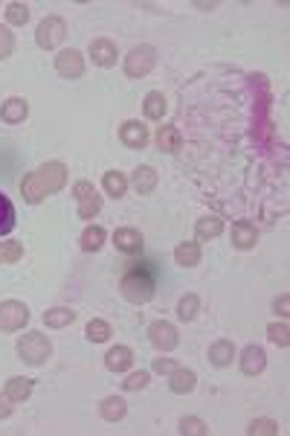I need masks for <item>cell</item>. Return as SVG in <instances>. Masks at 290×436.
I'll return each instance as SVG.
<instances>
[{
  "instance_id": "cell-36",
  "label": "cell",
  "mask_w": 290,
  "mask_h": 436,
  "mask_svg": "<svg viewBox=\"0 0 290 436\" xmlns=\"http://www.w3.org/2000/svg\"><path fill=\"white\" fill-rule=\"evenodd\" d=\"M267 337H270V344H276L282 349L290 346V329H287V323H270L267 326Z\"/></svg>"
},
{
  "instance_id": "cell-26",
  "label": "cell",
  "mask_w": 290,
  "mask_h": 436,
  "mask_svg": "<svg viewBox=\"0 0 290 436\" xmlns=\"http://www.w3.org/2000/svg\"><path fill=\"white\" fill-rule=\"evenodd\" d=\"M102 186H105V192L108 195H113V198H122L125 195V189H128V178L122 175V172H105V178H102Z\"/></svg>"
},
{
  "instance_id": "cell-19",
  "label": "cell",
  "mask_w": 290,
  "mask_h": 436,
  "mask_svg": "<svg viewBox=\"0 0 290 436\" xmlns=\"http://www.w3.org/2000/svg\"><path fill=\"white\" fill-rule=\"evenodd\" d=\"M232 358H235V346H232V341H215V344L209 346V361H212V367H218V370L229 367Z\"/></svg>"
},
{
  "instance_id": "cell-1",
  "label": "cell",
  "mask_w": 290,
  "mask_h": 436,
  "mask_svg": "<svg viewBox=\"0 0 290 436\" xmlns=\"http://www.w3.org/2000/svg\"><path fill=\"white\" fill-rule=\"evenodd\" d=\"M64 183H67V166L53 160V163H44L41 169H35V172H30L20 181V195L27 204H41L46 195L61 192Z\"/></svg>"
},
{
  "instance_id": "cell-17",
  "label": "cell",
  "mask_w": 290,
  "mask_h": 436,
  "mask_svg": "<svg viewBox=\"0 0 290 436\" xmlns=\"http://www.w3.org/2000/svg\"><path fill=\"white\" fill-rule=\"evenodd\" d=\"M131 183H134V189L139 192V195H151V192L157 189V183H160V178H157V172L151 166H139V169H134Z\"/></svg>"
},
{
  "instance_id": "cell-16",
  "label": "cell",
  "mask_w": 290,
  "mask_h": 436,
  "mask_svg": "<svg viewBox=\"0 0 290 436\" xmlns=\"http://www.w3.org/2000/svg\"><path fill=\"white\" fill-rule=\"evenodd\" d=\"M27 114H30V105H27V99H20V96H12V99H6L4 105H0V119L9 123V126L23 123Z\"/></svg>"
},
{
  "instance_id": "cell-5",
  "label": "cell",
  "mask_w": 290,
  "mask_h": 436,
  "mask_svg": "<svg viewBox=\"0 0 290 436\" xmlns=\"http://www.w3.org/2000/svg\"><path fill=\"white\" fill-rule=\"evenodd\" d=\"M154 64H157V50L149 47V44H139L125 56V76L128 79H142V76H149V73L154 70Z\"/></svg>"
},
{
  "instance_id": "cell-21",
  "label": "cell",
  "mask_w": 290,
  "mask_h": 436,
  "mask_svg": "<svg viewBox=\"0 0 290 436\" xmlns=\"http://www.w3.org/2000/svg\"><path fill=\"white\" fill-rule=\"evenodd\" d=\"M175 262L183 265V268H195L201 265V245L198 241H180L175 248Z\"/></svg>"
},
{
  "instance_id": "cell-32",
  "label": "cell",
  "mask_w": 290,
  "mask_h": 436,
  "mask_svg": "<svg viewBox=\"0 0 290 436\" xmlns=\"http://www.w3.org/2000/svg\"><path fill=\"white\" fill-rule=\"evenodd\" d=\"M177 430H180L183 436H206V433H209L206 422L198 419V416H183L180 425H177Z\"/></svg>"
},
{
  "instance_id": "cell-3",
  "label": "cell",
  "mask_w": 290,
  "mask_h": 436,
  "mask_svg": "<svg viewBox=\"0 0 290 436\" xmlns=\"http://www.w3.org/2000/svg\"><path fill=\"white\" fill-rule=\"evenodd\" d=\"M18 355L23 363H30V367H41V363L53 355V344H50V337L41 332H27L18 341Z\"/></svg>"
},
{
  "instance_id": "cell-22",
  "label": "cell",
  "mask_w": 290,
  "mask_h": 436,
  "mask_svg": "<svg viewBox=\"0 0 290 436\" xmlns=\"http://www.w3.org/2000/svg\"><path fill=\"white\" fill-rule=\"evenodd\" d=\"M99 413H102L105 422H122L125 413H128V404H125V399H119V396H108L99 404Z\"/></svg>"
},
{
  "instance_id": "cell-10",
  "label": "cell",
  "mask_w": 290,
  "mask_h": 436,
  "mask_svg": "<svg viewBox=\"0 0 290 436\" xmlns=\"http://www.w3.org/2000/svg\"><path fill=\"white\" fill-rule=\"evenodd\" d=\"M229 238H232V248L238 250H253L256 241H258V227L250 222V218H238L229 230Z\"/></svg>"
},
{
  "instance_id": "cell-23",
  "label": "cell",
  "mask_w": 290,
  "mask_h": 436,
  "mask_svg": "<svg viewBox=\"0 0 290 436\" xmlns=\"http://www.w3.org/2000/svg\"><path fill=\"white\" fill-rule=\"evenodd\" d=\"M224 233V222L218 215H206V218H198V224H195V236L198 241H212Z\"/></svg>"
},
{
  "instance_id": "cell-33",
  "label": "cell",
  "mask_w": 290,
  "mask_h": 436,
  "mask_svg": "<svg viewBox=\"0 0 290 436\" xmlns=\"http://www.w3.org/2000/svg\"><path fill=\"white\" fill-rule=\"evenodd\" d=\"M247 433L250 436H276L279 433V422L276 419H253Z\"/></svg>"
},
{
  "instance_id": "cell-25",
  "label": "cell",
  "mask_w": 290,
  "mask_h": 436,
  "mask_svg": "<svg viewBox=\"0 0 290 436\" xmlns=\"http://www.w3.org/2000/svg\"><path fill=\"white\" fill-rule=\"evenodd\" d=\"M105 238H108L105 227H99V224H90V227L82 233V250L96 253V250H99V248L105 245Z\"/></svg>"
},
{
  "instance_id": "cell-4",
  "label": "cell",
  "mask_w": 290,
  "mask_h": 436,
  "mask_svg": "<svg viewBox=\"0 0 290 436\" xmlns=\"http://www.w3.org/2000/svg\"><path fill=\"white\" fill-rule=\"evenodd\" d=\"M64 38H67V20L58 15H46L35 30V41L41 50H56L58 44H64Z\"/></svg>"
},
{
  "instance_id": "cell-15",
  "label": "cell",
  "mask_w": 290,
  "mask_h": 436,
  "mask_svg": "<svg viewBox=\"0 0 290 436\" xmlns=\"http://www.w3.org/2000/svg\"><path fill=\"white\" fill-rule=\"evenodd\" d=\"M157 149L165 155H175L183 149V131L177 126H160L157 131Z\"/></svg>"
},
{
  "instance_id": "cell-7",
  "label": "cell",
  "mask_w": 290,
  "mask_h": 436,
  "mask_svg": "<svg viewBox=\"0 0 290 436\" xmlns=\"http://www.w3.org/2000/svg\"><path fill=\"white\" fill-rule=\"evenodd\" d=\"M30 323V308L20 300L0 303V332H18Z\"/></svg>"
},
{
  "instance_id": "cell-30",
  "label": "cell",
  "mask_w": 290,
  "mask_h": 436,
  "mask_svg": "<svg viewBox=\"0 0 290 436\" xmlns=\"http://www.w3.org/2000/svg\"><path fill=\"white\" fill-rule=\"evenodd\" d=\"M198 311H201V300H198V294H186V297H180V303H177V317H180L183 323L195 320V317H198Z\"/></svg>"
},
{
  "instance_id": "cell-18",
  "label": "cell",
  "mask_w": 290,
  "mask_h": 436,
  "mask_svg": "<svg viewBox=\"0 0 290 436\" xmlns=\"http://www.w3.org/2000/svg\"><path fill=\"white\" fill-rule=\"evenodd\" d=\"M134 363V352L128 346H113L108 355H105V367L111 373H125L128 367Z\"/></svg>"
},
{
  "instance_id": "cell-40",
  "label": "cell",
  "mask_w": 290,
  "mask_h": 436,
  "mask_svg": "<svg viewBox=\"0 0 290 436\" xmlns=\"http://www.w3.org/2000/svg\"><path fill=\"white\" fill-rule=\"evenodd\" d=\"M276 314H279V317H287V314H290V294H282L279 300H276Z\"/></svg>"
},
{
  "instance_id": "cell-29",
  "label": "cell",
  "mask_w": 290,
  "mask_h": 436,
  "mask_svg": "<svg viewBox=\"0 0 290 436\" xmlns=\"http://www.w3.org/2000/svg\"><path fill=\"white\" fill-rule=\"evenodd\" d=\"M72 320H76V311H70V308H50V311L44 314V323L50 326V329H64Z\"/></svg>"
},
{
  "instance_id": "cell-14",
  "label": "cell",
  "mask_w": 290,
  "mask_h": 436,
  "mask_svg": "<svg viewBox=\"0 0 290 436\" xmlns=\"http://www.w3.org/2000/svg\"><path fill=\"white\" fill-rule=\"evenodd\" d=\"M264 367H267V355H264L261 346L250 344L244 352H241V373L244 375H258Z\"/></svg>"
},
{
  "instance_id": "cell-38",
  "label": "cell",
  "mask_w": 290,
  "mask_h": 436,
  "mask_svg": "<svg viewBox=\"0 0 290 436\" xmlns=\"http://www.w3.org/2000/svg\"><path fill=\"white\" fill-rule=\"evenodd\" d=\"M149 370H139V373H131L125 381H122V387H125V390H142V387L145 384H149Z\"/></svg>"
},
{
  "instance_id": "cell-39",
  "label": "cell",
  "mask_w": 290,
  "mask_h": 436,
  "mask_svg": "<svg viewBox=\"0 0 290 436\" xmlns=\"http://www.w3.org/2000/svg\"><path fill=\"white\" fill-rule=\"evenodd\" d=\"M151 370L160 373V375H172L177 370V361H172V358H154V367Z\"/></svg>"
},
{
  "instance_id": "cell-8",
  "label": "cell",
  "mask_w": 290,
  "mask_h": 436,
  "mask_svg": "<svg viewBox=\"0 0 290 436\" xmlns=\"http://www.w3.org/2000/svg\"><path fill=\"white\" fill-rule=\"evenodd\" d=\"M56 70H58V76L64 79H82L84 76V56L79 50H61L56 56Z\"/></svg>"
},
{
  "instance_id": "cell-9",
  "label": "cell",
  "mask_w": 290,
  "mask_h": 436,
  "mask_svg": "<svg viewBox=\"0 0 290 436\" xmlns=\"http://www.w3.org/2000/svg\"><path fill=\"white\" fill-rule=\"evenodd\" d=\"M149 334H151V344H154L160 352H172V349H177V344H180L177 329L168 323V320H154V323L149 326Z\"/></svg>"
},
{
  "instance_id": "cell-2",
  "label": "cell",
  "mask_w": 290,
  "mask_h": 436,
  "mask_svg": "<svg viewBox=\"0 0 290 436\" xmlns=\"http://www.w3.org/2000/svg\"><path fill=\"white\" fill-rule=\"evenodd\" d=\"M154 288H157V282H154V268H151L149 262H145V265L134 262L131 268L122 274V279H119V291H122V297H125L128 303H134V305L149 303V300L154 297Z\"/></svg>"
},
{
  "instance_id": "cell-12",
  "label": "cell",
  "mask_w": 290,
  "mask_h": 436,
  "mask_svg": "<svg viewBox=\"0 0 290 436\" xmlns=\"http://www.w3.org/2000/svg\"><path fill=\"white\" fill-rule=\"evenodd\" d=\"M90 59L96 67H113L116 64V44L111 38H93L90 41Z\"/></svg>"
},
{
  "instance_id": "cell-24",
  "label": "cell",
  "mask_w": 290,
  "mask_h": 436,
  "mask_svg": "<svg viewBox=\"0 0 290 436\" xmlns=\"http://www.w3.org/2000/svg\"><path fill=\"white\" fill-rule=\"evenodd\" d=\"M32 387H35L32 378H20V375H15V378L6 381V396H9L12 401H27V399L32 396Z\"/></svg>"
},
{
  "instance_id": "cell-13",
  "label": "cell",
  "mask_w": 290,
  "mask_h": 436,
  "mask_svg": "<svg viewBox=\"0 0 290 436\" xmlns=\"http://www.w3.org/2000/svg\"><path fill=\"white\" fill-rule=\"evenodd\" d=\"M113 245H116L119 253H128V256L142 253V233L134 230V227H119L113 233Z\"/></svg>"
},
{
  "instance_id": "cell-34",
  "label": "cell",
  "mask_w": 290,
  "mask_h": 436,
  "mask_svg": "<svg viewBox=\"0 0 290 436\" xmlns=\"http://www.w3.org/2000/svg\"><path fill=\"white\" fill-rule=\"evenodd\" d=\"M6 20L12 23V27H23V23L30 20V6L27 4H18V0H15V4L6 6Z\"/></svg>"
},
{
  "instance_id": "cell-35",
  "label": "cell",
  "mask_w": 290,
  "mask_h": 436,
  "mask_svg": "<svg viewBox=\"0 0 290 436\" xmlns=\"http://www.w3.org/2000/svg\"><path fill=\"white\" fill-rule=\"evenodd\" d=\"M23 256V245L20 241H0V265H12Z\"/></svg>"
},
{
  "instance_id": "cell-27",
  "label": "cell",
  "mask_w": 290,
  "mask_h": 436,
  "mask_svg": "<svg viewBox=\"0 0 290 436\" xmlns=\"http://www.w3.org/2000/svg\"><path fill=\"white\" fill-rule=\"evenodd\" d=\"M142 111H145V116H149V119H163V114H165V96H163L160 90L145 93Z\"/></svg>"
},
{
  "instance_id": "cell-11",
  "label": "cell",
  "mask_w": 290,
  "mask_h": 436,
  "mask_svg": "<svg viewBox=\"0 0 290 436\" xmlns=\"http://www.w3.org/2000/svg\"><path fill=\"white\" fill-rule=\"evenodd\" d=\"M119 140H122L125 149H145V143H149V128H145L142 123H137V119H128V123H122V128H119Z\"/></svg>"
},
{
  "instance_id": "cell-6",
  "label": "cell",
  "mask_w": 290,
  "mask_h": 436,
  "mask_svg": "<svg viewBox=\"0 0 290 436\" xmlns=\"http://www.w3.org/2000/svg\"><path fill=\"white\" fill-rule=\"evenodd\" d=\"M72 195H76V204H79V218L90 222V218L99 215V210H102V195L96 192V186H93L90 181H79L76 186H72Z\"/></svg>"
},
{
  "instance_id": "cell-41",
  "label": "cell",
  "mask_w": 290,
  "mask_h": 436,
  "mask_svg": "<svg viewBox=\"0 0 290 436\" xmlns=\"http://www.w3.org/2000/svg\"><path fill=\"white\" fill-rule=\"evenodd\" d=\"M12 413V399L6 393H0V419H6Z\"/></svg>"
},
{
  "instance_id": "cell-28",
  "label": "cell",
  "mask_w": 290,
  "mask_h": 436,
  "mask_svg": "<svg viewBox=\"0 0 290 436\" xmlns=\"http://www.w3.org/2000/svg\"><path fill=\"white\" fill-rule=\"evenodd\" d=\"M15 230V204L0 192V236H9Z\"/></svg>"
},
{
  "instance_id": "cell-37",
  "label": "cell",
  "mask_w": 290,
  "mask_h": 436,
  "mask_svg": "<svg viewBox=\"0 0 290 436\" xmlns=\"http://www.w3.org/2000/svg\"><path fill=\"white\" fill-rule=\"evenodd\" d=\"M15 50V35L9 32V27H0V61L9 59Z\"/></svg>"
},
{
  "instance_id": "cell-20",
  "label": "cell",
  "mask_w": 290,
  "mask_h": 436,
  "mask_svg": "<svg viewBox=\"0 0 290 436\" xmlns=\"http://www.w3.org/2000/svg\"><path fill=\"white\" fill-rule=\"evenodd\" d=\"M195 384H198V375L191 373V370H183V367H177V370L172 373V381H168V387H172L175 396L191 393V390H195Z\"/></svg>"
},
{
  "instance_id": "cell-31",
  "label": "cell",
  "mask_w": 290,
  "mask_h": 436,
  "mask_svg": "<svg viewBox=\"0 0 290 436\" xmlns=\"http://www.w3.org/2000/svg\"><path fill=\"white\" fill-rule=\"evenodd\" d=\"M84 334H87V341H93V344H105L108 337H111V323H108V320H99V317H93V320L87 323Z\"/></svg>"
}]
</instances>
